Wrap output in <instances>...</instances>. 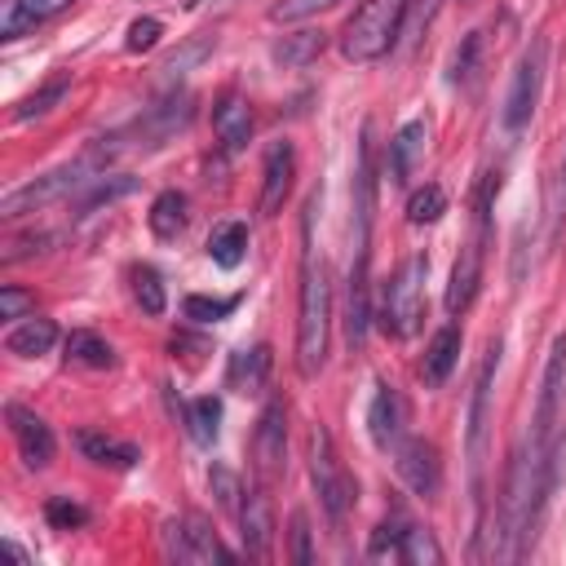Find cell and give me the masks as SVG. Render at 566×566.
<instances>
[{
    "instance_id": "30bf717a",
    "label": "cell",
    "mask_w": 566,
    "mask_h": 566,
    "mask_svg": "<svg viewBox=\"0 0 566 566\" xmlns=\"http://www.w3.org/2000/svg\"><path fill=\"white\" fill-rule=\"evenodd\" d=\"M252 460H256V478L270 486L283 464H287V407L283 398H270L256 416V433H252Z\"/></svg>"
},
{
    "instance_id": "7a4b0ae2",
    "label": "cell",
    "mask_w": 566,
    "mask_h": 566,
    "mask_svg": "<svg viewBox=\"0 0 566 566\" xmlns=\"http://www.w3.org/2000/svg\"><path fill=\"white\" fill-rule=\"evenodd\" d=\"M310 212L314 199L305 203V252H301V296H296V371L305 380L323 371L332 340V279H327V261L310 239Z\"/></svg>"
},
{
    "instance_id": "277c9868",
    "label": "cell",
    "mask_w": 566,
    "mask_h": 566,
    "mask_svg": "<svg viewBox=\"0 0 566 566\" xmlns=\"http://www.w3.org/2000/svg\"><path fill=\"white\" fill-rule=\"evenodd\" d=\"M407 4L411 0H358V9L349 13V22L340 31V53L358 66L380 62L398 44V31L407 22Z\"/></svg>"
},
{
    "instance_id": "5bb4252c",
    "label": "cell",
    "mask_w": 566,
    "mask_h": 566,
    "mask_svg": "<svg viewBox=\"0 0 566 566\" xmlns=\"http://www.w3.org/2000/svg\"><path fill=\"white\" fill-rule=\"evenodd\" d=\"M394 464H398V478H402L416 495L433 500V495L442 491V455H438L433 442H424V438H402L398 451H394Z\"/></svg>"
},
{
    "instance_id": "f1b7e54d",
    "label": "cell",
    "mask_w": 566,
    "mask_h": 566,
    "mask_svg": "<svg viewBox=\"0 0 566 566\" xmlns=\"http://www.w3.org/2000/svg\"><path fill=\"white\" fill-rule=\"evenodd\" d=\"M62 349H66V363H80V367H93V371L115 367V349H111L97 332H88V327H75V332L62 340Z\"/></svg>"
},
{
    "instance_id": "836d02e7",
    "label": "cell",
    "mask_w": 566,
    "mask_h": 566,
    "mask_svg": "<svg viewBox=\"0 0 566 566\" xmlns=\"http://www.w3.org/2000/svg\"><path fill=\"white\" fill-rule=\"evenodd\" d=\"M212 49H217V35H208V31H203V35H190L177 53H168V57H164V66H159V71H164V80H181V75H190V71H195Z\"/></svg>"
},
{
    "instance_id": "bcb514c9",
    "label": "cell",
    "mask_w": 566,
    "mask_h": 566,
    "mask_svg": "<svg viewBox=\"0 0 566 566\" xmlns=\"http://www.w3.org/2000/svg\"><path fill=\"white\" fill-rule=\"evenodd\" d=\"M292 562H301V566L314 562V548H310V517H305L301 509L292 513Z\"/></svg>"
},
{
    "instance_id": "9a60e30c",
    "label": "cell",
    "mask_w": 566,
    "mask_h": 566,
    "mask_svg": "<svg viewBox=\"0 0 566 566\" xmlns=\"http://www.w3.org/2000/svg\"><path fill=\"white\" fill-rule=\"evenodd\" d=\"M367 433L376 451H398V442L407 438V402L389 380H376V394L367 402Z\"/></svg>"
},
{
    "instance_id": "7bdbcfd3",
    "label": "cell",
    "mask_w": 566,
    "mask_h": 566,
    "mask_svg": "<svg viewBox=\"0 0 566 566\" xmlns=\"http://www.w3.org/2000/svg\"><path fill=\"white\" fill-rule=\"evenodd\" d=\"M49 243H57V234H49V230H40V234H27V239H9L4 243V265H13V261H22V256H35V252H49Z\"/></svg>"
},
{
    "instance_id": "5b68a950",
    "label": "cell",
    "mask_w": 566,
    "mask_h": 566,
    "mask_svg": "<svg viewBox=\"0 0 566 566\" xmlns=\"http://www.w3.org/2000/svg\"><path fill=\"white\" fill-rule=\"evenodd\" d=\"M424 279H429V256L424 252L407 256L389 274V283L380 287V327H385V336L407 340V336L420 332V318H424Z\"/></svg>"
},
{
    "instance_id": "d4e9b609",
    "label": "cell",
    "mask_w": 566,
    "mask_h": 566,
    "mask_svg": "<svg viewBox=\"0 0 566 566\" xmlns=\"http://www.w3.org/2000/svg\"><path fill=\"white\" fill-rule=\"evenodd\" d=\"M327 35L318 27H301V31H283L274 44H270V57L279 66H310L318 53H323Z\"/></svg>"
},
{
    "instance_id": "f35d334b",
    "label": "cell",
    "mask_w": 566,
    "mask_h": 566,
    "mask_svg": "<svg viewBox=\"0 0 566 566\" xmlns=\"http://www.w3.org/2000/svg\"><path fill=\"white\" fill-rule=\"evenodd\" d=\"M478 53H482V35H478V31H469V35L460 40V49L451 53L447 80H451V84H469V80H473V66H478Z\"/></svg>"
},
{
    "instance_id": "484cf974",
    "label": "cell",
    "mask_w": 566,
    "mask_h": 566,
    "mask_svg": "<svg viewBox=\"0 0 566 566\" xmlns=\"http://www.w3.org/2000/svg\"><path fill=\"white\" fill-rule=\"evenodd\" d=\"M53 345H57V323H53V318H40V314H31L27 323H18V327L4 336V349L18 354V358H40V354H49Z\"/></svg>"
},
{
    "instance_id": "b9f144b4",
    "label": "cell",
    "mask_w": 566,
    "mask_h": 566,
    "mask_svg": "<svg viewBox=\"0 0 566 566\" xmlns=\"http://www.w3.org/2000/svg\"><path fill=\"white\" fill-rule=\"evenodd\" d=\"M402 517H389V522H380L376 531H371V539H367V553L371 557H398V544H402Z\"/></svg>"
},
{
    "instance_id": "74e56055",
    "label": "cell",
    "mask_w": 566,
    "mask_h": 566,
    "mask_svg": "<svg viewBox=\"0 0 566 566\" xmlns=\"http://www.w3.org/2000/svg\"><path fill=\"white\" fill-rule=\"evenodd\" d=\"M208 486H212L217 504L239 517V504H243V482H239V473L226 469V464H212V469H208Z\"/></svg>"
},
{
    "instance_id": "f6af8a7d",
    "label": "cell",
    "mask_w": 566,
    "mask_h": 566,
    "mask_svg": "<svg viewBox=\"0 0 566 566\" xmlns=\"http://www.w3.org/2000/svg\"><path fill=\"white\" fill-rule=\"evenodd\" d=\"M44 517H49L57 531H71V526H84V522H88V513H84L75 500H49V504H44Z\"/></svg>"
},
{
    "instance_id": "e0dca14e",
    "label": "cell",
    "mask_w": 566,
    "mask_h": 566,
    "mask_svg": "<svg viewBox=\"0 0 566 566\" xmlns=\"http://www.w3.org/2000/svg\"><path fill=\"white\" fill-rule=\"evenodd\" d=\"M239 535H243V553L248 557H265L270 544H274V504L265 495V482L248 486L243 491V504H239Z\"/></svg>"
},
{
    "instance_id": "83f0119b",
    "label": "cell",
    "mask_w": 566,
    "mask_h": 566,
    "mask_svg": "<svg viewBox=\"0 0 566 566\" xmlns=\"http://www.w3.org/2000/svg\"><path fill=\"white\" fill-rule=\"evenodd\" d=\"M137 181L128 177V172H102V177H93L75 199H71V208H75V217H88L93 208H106V203H115L119 195H128Z\"/></svg>"
},
{
    "instance_id": "7dc6e473",
    "label": "cell",
    "mask_w": 566,
    "mask_h": 566,
    "mask_svg": "<svg viewBox=\"0 0 566 566\" xmlns=\"http://www.w3.org/2000/svg\"><path fill=\"white\" fill-rule=\"evenodd\" d=\"M186 4H195V0H186Z\"/></svg>"
},
{
    "instance_id": "9c48e42d",
    "label": "cell",
    "mask_w": 566,
    "mask_h": 566,
    "mask_svg": "<svg viewBox=\"0 0 566 566\" xmlns=\"http://www.w3.org/2000/svg\"><path fill=\"white\" fill-rule=\"evenodd\" d=\"M164 553L172 562H186V566H208V562H234L239 557V553H230L221 544V535L199 513H186V517L164 522Z\"/></svg>"
},
{
    "instance_id": "44dd1931",
    "label": "cell",
    "mask_w": 566,
    "mask_h": 566,
    "mask_svg": "<svg viewBox=\"0 0 566 566\" xmlns=\"http://www.w3.org/2000/svg\"><path fill=\"white\" fill-rule=\"evenodd\" d=\"M424 142H429V128H424V119H407L398 133H394V142H389V177L402 186L411 172H416V164L424 159Z\"/></svg>"
},
{
    "instance_id": "f546056e",
    "label": "cell",
    "mask_w": 566,
    "mask_h": 566,
    "mask_svg": "<svg viewBox=\"0 0 566 566\" xmlns=\"http://www.w3.org/2000/svg\"><path fill=\"white\" fill-rule=\"evenodd\" d=\"M243 252H248V226H243V221H221V226L208 234V256H212V265L234 270V265L243 261Z\"/></svg>"
},
{
    "instance_id": "d6986e66",
    "label": "cell",
    "mask_w": 566,
    "mask_h": 566,
    "mask_svg": "<svg viewBox=\"0 0 566 566\" xmlns=\"http://www.w3.org/2000/svg\"><path fill=\"white\" fill-rule=\"evenodd\" d=\"M75 0H4V13H0V40H22L31 35L35 27L53 22L57 13H66Z\"/></svg>"
},
{
    "instance_id": "1f68e13d",
    "label": "cell",
    "mask_w": 566,
    "mask_h": 566,
    "mask_svg": "<svg viewBox=\"0 0 566 566\" xmlns=\"http://www.w3.org/2000/svg\"><path fill=\"white\" fill-rule=\"evenodd\" d=\"M66 88H71V75H66V71L49 75V80H44L35 93H27V97L13 106V119L22 124V119H35V115H49V111H53V106L66 97Z\"/></svg>"
},
{
    "instance_id": "ac0fdd59",
    "label": "cell",
    "mask_w": 566,
    "mask_h": 566,
    "mask_svg": "<svg viewBox=\"0 0 566 566\" xmlns=\"http://www.w3.org/2000/svg\"><path fill=\"white\" fill-rule=\"evenodd\" d=\"M292 177H296V150L292 142H270L265 146V164H261V217H274L292 190Z\"/></svg>"
},
{
    "instance_id": "8992f818",
    "label": "cell",
    "mask_w": 566,
    "mask_h": 566,
    "mask_svg": "<svg viewBox=\"0 0 566 566\" xmlns=\"http://www.w3.org/2000/svg\"><path fill=\"white\" fill-rule=\"evenodd\" d=\"M310 478H314V491H318V504H323L327 522L340 531L349 509H354V478L345 473V464L332 447V433L323 424L310 429Z\"/></svg>"
},
{
    "instance_id": "52a82bcc",
    "label": "cell",
    "mask_w": 566,
    "mask_h": 566,
    "mask_svg": "<svg viewBox=\"0 0 566 566\" xmlns=\"http://www.w3.org/2000/svg\"><path fill=\"white\" fill-rule=\"evenodd\" d=\"M500 363V340L486 345V358L473 376V394H469V433H464V455H469V486L473 500L482 504V464H486V433H491V376Z\"/></svg>"
},
{
    "instance_id": "603a6c76",
    "label": "cell",
    "mask_w": 566,
    "mask_h": 566,
    "mask_svg": "<svg viewBox=\"0 0 566 566\" xmlns=\"http://www.w3.org/2000/svg\"><path fill=\"white\" fill-rule=\"evenodd\" d=\"M265 376H270V345H252V349L230 354L226 385L234 394H261L265 389Z\"/></svg>"
},
{
    "instance_id": "8d00e7d4",
    "label": "cell",
    "mask_w": 566,
    "mask_h": 566,
    "mask_svg": "<svg viewBox=\"0 0 566 566\" xmlns=\"http://www.w3.org/2000/svg\"><path fill=\"white\" fill-rule=\"evenodd\" d=\"M234 305H239V296H186L181 301V314L190 318V323H221L226 314H234Z\"/></svg>"
},
{
    "instance_id": "2e32d148",
    "label": "cell",
    "mask_w": 566,
    "mask_h": 566,
    "mask_svg": "<svg viewBox=\"0 0 566 566\" xmlns=\"http://www.w3.org/2000/svg\"><path fill=\"white\" fill-rule=\"evenodd\" d=\"M371 327V248H354L349 265V296H345V336L358 349Z\"/></svg>"
},
{
    "instance_id": "ffe728a7",
    "label": "cell",
    "mask_w": 566,
    "mask_h": 566,
    "mask_svg": "<svg viewBox=\"0 0 566 566\" xmlns=\"http://www.w3.org/2000/svg\"><path fill=\"white\" fill-rule=\"evenodd\" d=\"M212 128H217L221 150H243L248 137H252V111H248V102L239 93H226L212 106Z\"/></svg>"
},
{
    "instance_id": "4fadbf2b",
    "label": "cell",
    "mask_w": 566,
    "mask_h": 566,
    "mask_svg": "<svg viewBox=\"0 0 566 566\" xmlns=\"http://www.w3.org/2000/svg\"><path fill=\"white\" fill-rule=\"evenodd\" d=\"M4 420H9V433H13V442H18L22 464H27V469H49V464H53V451H57L53 429H49L31 407H22V402H4Z\"/></svg>"
},
{
    "instance_id": "7c38bea8",
    "label": "cell",
    "mask_w": 566,
    "mask_h": 566,
    "mask_svg": "<svg viewBox=\"0 0 566 566\" xmlns=\"http://www.w3.org/2000/svg\"><path fill=\"white\" fill-rule=\"evenodd\" d=\"M562 402H566V332L553 336V345H548V363H544V376H539V402H535V420H531V429L548 442H553Z\"/></svg>"
},
{
    "instance_id": "60d3db41",
    "label": "cell",
    "mask_w": 566,
    "mask_h": 566,
    "mask_svg": "<svg viewBox=\"0 0 566 566\" xmlns=\"http://www.w3.org/2000/svg\"><path fill=\"white\" fill-rule=\"evenodd\" d=\"M31 310H35V292H27V287H18V283H4V287H0V318H4V323L27 318Z\"/></svg>"
},
{
    "instance_id": "ee69618b",
    "label": "cell",
    "mask_w": 566,
    "mask_h": 566,
    "mask_svg": "<svg viewBox=\"0 0 566 566\" xmlns=\"http://www.w3.org/2000/svg\"><path fill=\"white\" fill-rule=\"evenodd\" d=\"M159 35H164V27H159V18H137V22L128 27V40H124V49H128V53H142V49H155V44H159Z\"/></svg>"
},
{
    "instance_id": "6da1fadb",
    "label": "cell",
    "mask_w": 566,
    "mask_h": 566,
    "mask_svg": "<svg viewBox=\"0 0 566 566\" xmlns=\"http://www.w3.org/2000/svg\"><path fill=\"white\" fill-rule=\"evenodd\" d=\"M553 478H557V442H548L531 429L509 455L504 495H500L495 531H491V548H486L495 562H517L531 553L539 522H544Z\"/></svg>"
},
{
    "instance_id": "cb8c5ba5",
    "label": "cell",
    "mask_w": 566,
    "mask_h": 566,
    "mask_svg": "<svg viewBox=\"0 0 566 566\" xmlns=\"http://www.w3.org/2000/svg\"><path fill=\"white\" fill-rule=\"evenodd\" d=\"M75 447L84 451V460L93 464H111V469H133L142 460V451L133 442H119L111 433H97V429H80L75 433Z\"/></svg>"
},
{
    "instance_id": "d590c367",
    "label": "cell",
    "mask_w": 566,
    "mask_h": 566,
    "mask_svg": "<svg viewBox=\"0 0 566 566\" xmlns=\"http://www.w3.org/2000/svg\"><path fill=\"white\" fill-rule=\"evenodd\" d=\"M133 296H137L142 314H150V318H159V314H164L168 296H164V279H159V270H155V265H133Z\"/></svg>"
},
{
    "instance_id": "d6a6232c",
    "label": "cell",
    "mask_w": 566,
    "mask_h": 566,
    "mask_svg": "<svg viewBox=\"0 0 566 566\" xmlns=\"http://www.w3.org/2000/svg\"><path fill=\"white\" fill-rule=\"evenodd\" d=\"M398 562H407V566H438L442 562V548H438L433 531L407 522L402 526V544H398Z\"/></svg>"
},
{
    "instance_id": "ba28073f",
    "label": "cell",
    "mask_w": 566,
    "mask_h": 566,
    "mask_svg": "<svg viewBox=\"0 0 566 566\" xmlns=\"http://www.w3.org/2000/svg\"><path fill=\"white\" fill-rule=\"evenodd\" d=\"M544 66H548V44H544V35H535L522 49L517 66H513V84H509V97H504V111H500L509 133H522L531 124V115L539 106V88H544Z\"/></svg>"
},
{
    "instance_id": "4dcf8cb0",
    "label": "cell",
    "mask_w": 566,
    "mask_h": 566,
    "mask_svg": "<svg viewBox=\"0 0 566 566\" xmlns=\"http://www.w3.org/2000/svg\"><path fill=\"white\" fill-rule=\"evenodd\" d=\"M181 420H186V429H190V438H195L199 447H212L217 433H221V398L203 394V398L186 402V407H181Z\"/></svg>"
},
{
    "instance_id": "7402d4cb",
    "label": "cell",
    "mask_w": 566,
    "mask_h": 566,
    "mask_svg": "<svg viewBox=\"0 0 566 566\" xmlns=\"http://www.w3.org/2000/svg\"><path fill=\"white\" fill-rule=\"evenodd\" d=\"M455 358H460V327L447 323V327L433 332V340H429V349H424V358H420V380H424L429 389L442 385V380L451 376Z\"/></svg>"
},
{
    "instance_id": "e575fe53",
    "label": "cell",
    "mask_w": 566,
    "mask_h": 566,
    "mask_svg": "<svg viewBox=\"0 0 566 566\" xmlns=\"http://www.w3.org/2000/svg\"><path fill=\"white\" fill-rule=\"evenodd\" d=\"M447 212V190L438 186V181H424V186H416L411 195H407V221L411 226H429V221H438Z\"/></svg>"
},
{
    "instance_id": "3957f363",
    "label": "cell",
    "mask_w": 566,
    "mask_h": 566,
    "mask_svg": "<svg viewBox=\"0 0 566 566\" xmlns=\"http://www.w3.org/2000/svg\"><path fill=\"white\" fill-rule=\"evenodd\" d=\"M119 137H97L88 150H80L71 164H62V168H53V172H44V177H31V181H22V186H13L4 199H0V217L4 221H13V217H27V212H40V208H49V203H62V199H75L93 177H102L106 172V164L119 155V146H115Z\"/></svg>"
},
{
    "instance_id": "ab89813d",
    "label": "cell",
    "mask_w": 566,
    "mask_h": 566,
    "mask_svg": "<svg viewBox=\"0 0 566 566\" xmlns=\"http://www.w3.org/2000/svg\"><path fill=\"white\" fill-rule=\"evenodd\" d=\"M340 0H274L270 4V22H305L323 9H336Z\"/></svg>"
},
{
    "instance_id": "8fae6325",
    "label": "cell",
    "mask_w": 566,
    "mask_h": 566,
    "mask_svg": "<svg viewBox=\"0 0 566 566\" xmlns=\"http://www.w3.org/2000/svg\"><path fill=\"white\" fill-rule=\"evenodd\" d=\"M190 115H195V97L190 93H164L155 106H146L142 115H137V124L128 128V137H133V146H159V142H168L172 133H181L186 124H190Z\"/></svg>"
},
{
    "instance_id": "4316f807",
    "label": "cell",
    "mask_w": 566,
    "mask_h": 566,
    "mask_svg": "<svg viewBox=\"0 0 566 566\" xmlns=\"http://www.w3.org/2000/svg\"><path fill=\"white\" fill-rule=\"evenodd\" d=\"M146 221H150V234H155V239H177V234L186 230V221H190L186 195H181V190H159Z\"/></svg>"
}]
</instances>
